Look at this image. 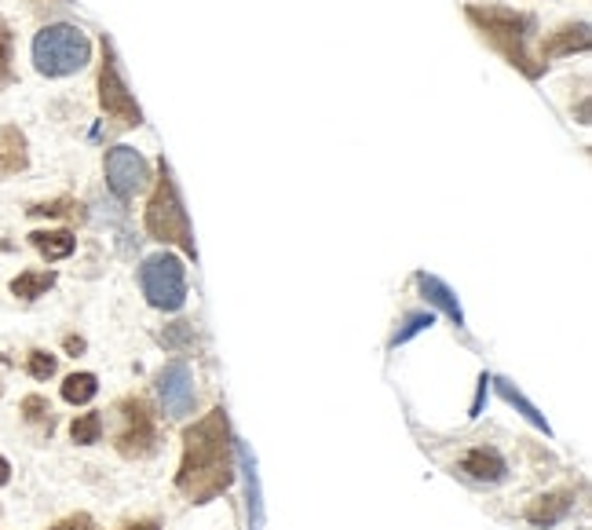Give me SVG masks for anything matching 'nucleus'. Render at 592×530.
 I'll list each match as a JSON object with an SVG mask.
<instances>
[{
  "label": "nucleus",
  "mask_w": 592,
  "mask_h": 530,
  "mask_svg": "<svg viewBox=\"0 0 592 530\" xmlns=\"http://www.w3.org/2000/svg\"><path fill=\"white\" fill-rule=\"evenodd\" d=\"M231 483V421H227V410H212L183 432V461L176 472V487L194 505H209Z\"/></svg>",
  "instance_id": "nucleus-1"
},
{
  "label": "nucleus",
  "mask_w": 592,
  "mask_h": 530,
  "mask_svg": "<svg viewBox=\"0 0 592 530\" xmlns=\"http://www.w3.org/2000/svg\"><path fill=\"white\" fill-rule=\"evenodd\" d=\"M468 22H476L479 33H483L516 70H523L527 77H541L545 66H541L527 48L530 33H534V15H523V11H512V8H494V4H472V8H468Z\"/></svg>",
  "instance_id": "nucleus-2"
},
{
  "label": "nucleus",
  "mask_w": 592,
  "mask_h": 530,
  "mask_svg": "<svg viewBox=\"0 0 592 530\" xmlns=\"http://www.w3.org/2000/svg\"><path fill=\"white\" fill-rule=\"evenodd\" d=\"M92 59V41L70 22H52L33 37V66L44 77L77 74Z\"/></svg>",
  "instance_id": "nucleus-3"
},
{
  "label": "nucleus",
  "mask_w": 592,
  "mask_h": 530,
  "mask_svg": "<svg viewBox=\"0 0 592 530\" xmlns=\"http://www.w3.org/2000/svg\"><path fill=\"white\" fill-rule=\"evenodd\" d=\"M147 231H150V238H158V242L180 245L187 256H198L194 253L191 220H187V212H183L180 191H176V180H172V172L165 161H161L158 187H154L150 205H147Z\"/></svg>",
  "instance_id": "nucleus-4"
},
{
  "label": "nucleus",
  "mask_w": 592,
  "mask_h": 530,
  "mask_svg": "<svg viewBox=\"0 0 592 530\" xmlns=\"http://www.w3.org/2000/svg\"><path fill=\"white\" fill-rule=\"evenodd\" d=\"M139 286H143V297L161 311H180L187 300V275L172 253L147 256L139 267Z\"/></svg>",
  "instance_id": "nucleus-5"
},
{
  "label": "nucleus",
  "mask_w": 592,
  "mask_h": 530,
  "mask_svg": "<svg viewBox=\"0 0 592 530\" xmlns=\"http://www.w3.org/2000/svg\"><path fill=\"white\" fill-rule=\"evenodd\" d=\"M114 446L121 457H150L158 450V421L143 399H121L117 403V435Z\"/></svg>",
  "instance_id": "nucleus-6"
},
{
  "label": "nucleus",
  "mask_w": 592,
  "mask_h": 530,
  "mask_svg": "<svg viewBox=\"0 0 592 530\" xmlns=\"http://www.w3.org/2000/svg\"><path fill=\"white\" fill-rule=\"evenodd\" d=\"M106 55H103V70H99V103H103V110L110 117H114L117 125H139L143 121V114H139L136 99H132V92L125 88V81H121V74H117V59L114 52H110V44H103Z\"/></svg>",
  "instance_id": "nucleus-7"
},
{
  "label": "nucleus",
  "mask_w": 592,
  "mask_h": 530,
  "mask_svg": "<svg viewBox=\"0 0 592 530\" xmlns=\"http://www.w3.org/2000/svg\"><path fill=\"white\" fill-rule=\"evenodd\" d=\"M150 180V165L147 158L132 147H114L106 154V183H110V191L128 202L136 191H143Z\"/></svg>",
  "instance_id": "nucleus-8"
},
{
  "label": "nucleus",
  "mask_w": 592,
  "mask_h": 530,
  "mask_svg": "<svg viewBox=\"0 0 592 530\" xmlns=\"http://www.w3.org/2000/svg\"><path fill=\"white\" fill-rule=\"evenodd\" d=\"M158 395L169 417H187L194 410V373L183 359H172L158 377Z\"/></svg>",
  "instance_id": "nucleus-9"
},
{
  "label": "nucleus",
  "mask_w": 592,
  "mask_h": 530,
  "mask_svg": "<svg viewBox=\"0 0 592 530\" xmlns=\"http://www.w3.org/2000/svg\"><path fill=\"white\" fill-rule=\"evenodd\" d=\"M461 472H465L468 479H476V483H501L508 465L494 446H476V450H468V454L461 457Z\"/></svg>",
  "instance_id": "nucleus-10"
},
{
  "label": "nucleus",
  "mask_w": 592,
  "mask_h": 530,
  "mask_svg": "<svg viewBox=\"0 0 592 530\" xmlns=\"http://www.w3.org/2000/svg\"><path fill=\"white\" fill-rule=\"evenodd\" d=\"M571 509H574V490H552V494H541L538 501H530L527 520L534 527H556Z\"/></svg>",
  "instance_id": "nucleus-11"
},
{
  "label": "nucleus",
  "mask_w": 592,
  "mask_h": 530,
  "mask_svg": "<svg viewBox=\"0 0 592 530\" xmlns=\"http://www.w3.org/2000/svg\"><path fill=\"white\" fill-rule=\"evenodd\" d=\"M589 22H571V26H560L556 33L545 37L541 44V55L545 59H560V55H571V52H585L589 48Z\"/></svg>",
  "instance_id": "nucleus-12"
},
{
  "label": "nucleus",
  "mask_w": 592,
  "mask_h": 530,
  "mask_svg": "<svg viewBox=\"0 0 592 530\" xmlns=\"http://www.w3.org/2000/svg\"><path fill=\"white\" fill-rule=\"evenodd\" d=\"M26 165H30L26 136L19 132V125H4L0 128V176H15Z\"/></svg>",
  "instance_id": "nucleus-13"
},
{
  "label": "nucleus",
  "mask_w": 592,
  "mask_h": 530,
  "mask_svg": "<svg viewBox=\"0 0 592 530\" xmlns=\"http://www.w3.org/2000/svg\"><path fill=\"white\" fill-rule=\"evenodd\" d=\"M417 289L424 293V300H428V304H435L439 311H446V318H450V322L465 326V311H461V304H457V297H454V289L446 286V282H439L435 275H417Z\"/></svg>",
  "instance_id": "nucleus-14"
},
{
  "label": "nucleus",
  "mask_w": 592,
  "mask_h": 530,
  "mask_svg": "<svg viewBox=\"0 0 592 530\" xmlns=\"http://www.w3.org/2000/svg\"><path fill=\"white\" fill-rule=\"evenodd\" d=\"M242 457V472H245V498H249V530L264 527V501H260V476H256V457L249 446H238Z\"/></svg>",
  "instance_id": "nucleus-15"
},
{
  "label": "nucleus",
  "mask_w": 592,
  "mask_h": 530,
  "mask_svg": "<svg viewBox=\"0 0 592 530\" xmlns=\"http://www.w3.org/2000/svg\"><path fill=\"white\" fill-rule=\"evenodd\" d=\"M30 242H33V249L44 256V260H66V256L77 249L74 234H70V231H33Z\"/></svg>",
  "instance_id": "nucleus-16"
},
{
  "label": "nucleus",
  "mask_w": 592,
  "mask_h": 530,
  "mask_svg": "<svg viewBox=\"0 0 592 530\" xmlns=\"http://www.w3.org/2000/svg\"><path fill=\"white\" fill-rule=\"evenodd\" d=\"M52 286H55L52 271H22V275L11 282V293H15L19 300H37V297H44Z\"/></svg>",
  "instance_id": "nucleus-17"
},
{
  "label": "nucleus",
  "mask_w": 592,
  "mask_h": 530,
  "mask_svg": "<svg viewBox=\"0 0 592 530\" xmlns=\"http://www.w3.org/2000/svg\"><path fill=\"white\" fill-rule=\"evenodd\" d=\"M99 392V381H96V373H70L63 381V399L70 406H85L92 403Z\"/></svg>",
  "instance_id": "nucleus-18"
},
{
  "label": "nucleus",
  "mask_w": 592,
  "mask_h": 530,
  "mask_svg": "<svg viewBox=\"0 0 592 530\" xmlns=\"http://www.w3.org/2000/svg\"><path fill=\"white\" fill-rule=\"evenodd\" d=\"M497 392H501V399H505V403L516 406L519 414L527 417L530 424H538V428H545V432H549V424H545V417L538 414V406L527 403V399H523V392H519V388H512V384H508V381H497Z\"/></svg>",
  "instance_id": "nucleus-19"
},
{
  "label": "nucleus",
  "mask_w": 592,
  "mask_h": 530,
  "mask_svg": "<svg viewBox=\"0 0 592 530\" xmlns=\"http://www.w3.org/2000/svg\"><path fill=\"white\" fill-rule=\"evenodd\" d=\"M99 435H103V417L99 414H81V417H74V424H70V439H74L77 446L99 443Z\"/></svg>",
  "instance_id": "nucleus-20"
},
{
  "label": "nucleus",
  "mask_w": 592,
  "mask_h": 530,
  "mask_svg": "<svg viewBox=\"0 0 592 530\" xmlns=\"http://www.w3.org/2000/svg\"><path fill=\"white\" fill-rule=\"evenodd\" d=\"M22 417L30 424H44V428L52 432V406H48L44 395H26V399H22Z\"/></svg>",
  "instance_id": "nucleus-21"
},
{
  "label": "nucleus",
  "mask_w": 592,
  "mask_h": 530,
  "mask_svg": "<svg viewBox=\"0 0 592 530\" xmlns=\"http://www.w3.org/2000/svg\"><path fill=\"white\" fill-rule=\"evenodd\" d=\"M432 326V311H417V315H406V322H402V329L392 337V344H406L410 337H417L421 329Z\"/></svg>",
  "instance_id": "nucleus-22"
},
{
  "label": "nucleus",
  "mask_w": 592,
  "mask_h": 530,
  "mask_svg": "<svg viewBox=\"0 0 592 530\" xmlns=\"http://www.w3.org/2000/svg\"><path fill=\"white\" fill-rule=\"evenodd\" d=\"M26 370H30L33 381H48V377H55V355H48V351H30Z\"/></svg>",
  "instance_id": "nucleus-23"
},
{
  "label": "nucleus",
  "mask_w": 592,
  "mask_h": 530,
  "mask_svg": "<svg viewBox=\"0 0 592 530\" xmlns=\"http://www.w3.org/2000/svg\"><path fill=\"white\" fill-rule=\"evenodd\" d=\"M11 81V30L8 22L0 19V88Z\"/></svg>",
  "instance_id": "nucleus-24"
},
{
  "label": "nucleus",
  "mask_w": 592,
  "mask_h": 530,
  "mask_svg": "<svg viewBox=\"0 0 592 530\" xmlns=\"http://www.w3.org/2000/svg\"><path fill=\"white\" fill-rule=\"evenodd\" d=\"M77 209L81 205H74V202H44V205H33V216H66V212H74L77 216Z\"/></svg>",
  "instance_id": "nucleus-25"
},
{
  "label": "nucleus",
  "mask_w": 592,
  "mask_h": 530,
  "mask_svg": "<svg viewBox=\"0 0 592 530\" xmlns=\"http://www.w3.org/2000/svg\"><path fill=\"white\" fill-rule=\"evenodd\" d=\"M52 530H99V527H96V520H92V516L77 512V516H66V520H59Z\"/></svg>",
  "instance_id": "nucleus-26"
},
{
  "label": "nucleus",
  "mask_w": 592,
  "mask_h": 530,
  "mask_svg": "<svg viewBox=\"0 0 592 530\" xmlns=\"http://www.w3.org/2000/svg\"><path fill=\"white\" fill-rule=\"evenodd\" d=\"M66 351H70V355H81V351H85V340H81V337H66Z\"/></svg>",
  "instance_id": "nucleus-27"
},
{
  "label": "nucleus",
  "mask_w": 592,
  "mask_h": 530,
  "mask_svg": "<svg viewBox=\"0 0 592 530\" xmlns=\"http://www.w3.org/2000/svg\"><path fill=\"white\" fill-rule=\"evenodd\" d=\"M125 530H158V523H154V520H136V523H128Z\"/></svg>",
  "instance_id": "nucleus-28"
},
{
  "label": "nucleus",
  "mask_w": 592,
  "mask_h": 530,
  "mask_svg": "<svg viewBox=\"0 0 592 530\" xmlns=\"http://www.w3.org/2000/svg\"><path fill=\"white\" fill-rule=\"evenodd\" d=\"M8 479H11V465H8V461H4V457H0V487H4Z\"/></svg>",
  "instance_id": "nucleus-29"
}]
</instances>
